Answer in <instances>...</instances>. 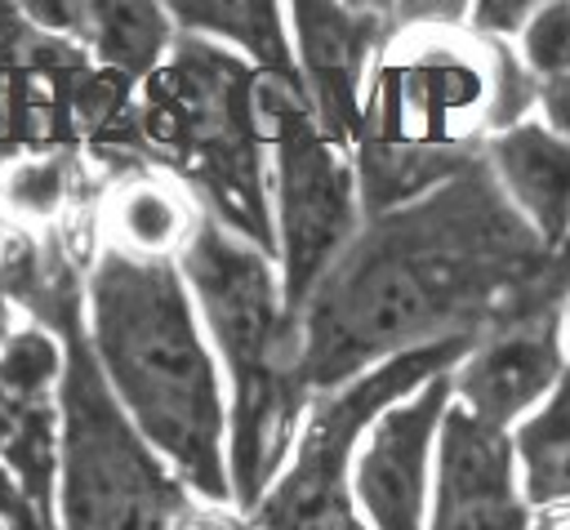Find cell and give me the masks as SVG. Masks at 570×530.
Returning <instances> with one entry per match:
<instances>
[{"label": "cell", "instance_id": "3", "mask_svg": "<svg viewBox=\"0 0 570 530\" xmlns=\"http://www.w3.org/2000/svg\"><path fill=\"white\" fill-rule=\"evenodd\" d=\"M85 330L142 441L196 499L232 508L223 383L178 263L98 245L85 272Z\"/></svg>", "mask_w": 570, "mask_h": 530}, {"label": "cell", "instance_id": "2", "mask_svg": "<svg viewBox=\"0 0 570 530\" xmlns=\"http://www.w3.org/2000/svg\"><path fill=\"white\" fill-rule=\"evenodd\" d=\"M539 80L508 40L468 22L401 27L365 85L352 174L361 218L410 205L485 156V143L530 120Z\"/></svg>", "mask_w": 570, "mask_h": 530}, {"label": "cell", "instance_id": "1", "mask_svg": "<svg viewBox=\"0 0 570 530\" xmlns=\"http://www.w3.org/2000/svg\"><path fill=\"white\" fill-rule=\"evenodd\" d=\"M566 298L552 254L481 156L436 192L361 218L298 307V379L316 401L392 356L476 343Z\"/></svg>", "mask_w": 570, "mask_h": 530}, {"label": "cell", "instance_id": "4", "mask_svg": "<svg viewBox=\"0 0 570 530\" xmlns=\"http://www.w3.org/2000/svg\"><path fill=\"white\" fill-rule=\"evenodd\" d=\"M18 312L45 325L62 347L58 530H240V512L196 499L120 410L89 347L85 267L76 258L49 263Z\"/></svg>", "mask_w": 570, "mask_h": 530}, {"label": "cell", "instance_id": "6", "mask_svg": "<svg viewBox=\"0 0 570 530\" xmlns=\"http://www.w3.org/2000/svg\"><path fill=\"white\" fill-rule=\"evenodd\" d=\"M129 160L169 174L205 218L276 258L258 71L240 53L178 31L134 94Z\"/></svg>", "mask_w": 570, "mask_h": 530}, {"label": "cell", "instance_id": "16", "mask_svg": "<svg viewBox=\"0 0 570 530\" xmlns=\"http://www.w3.org/2000/svg\"><path fill=\"white\" fill-rule=\"evenodd\" d=\"M22 13L53 31V36H67L76 40L98 67L142 85L160 58L169 53L178 27L169 18V4H76V0H62V4H22Z\"/></svg>", "mask_w": 570, "mask_h": 530}, {"label": "cell", "instance_id": "8", "mask_svg": "<svg viewBox=\"0 0 570 530\" xmlns=\"http://www.w3.org/2000/svg\"><path fill=\"white\" fill-rule=\"evenodd\" d=\"M258 125L272 151V227H276V272L289 316L307 303L325 267L361 227L352 156L334 147L303 89L258 76Z\"/></svg>", "mask_w": 570, "mask_h": 530}, {"label": "cell", "instance_id": "26", "mask_svg": "<svg viewBox=\"0 0 570 530\" xmlns=\"http://www.w3.org/2000/svg\"><path fill=\"white\" fill-rule=\"evenodd\" d=\"M552 517H557L561 526H570V508H561V512H552Z\"/></svg>", "mask_w": 570, "mask_h": 530}, {"label": "cell", "instance_id": "10", "mask_svg": "<svg viewBox=\"0 0 570 530\" xmlns=\"http://www.w3.org/2000/svg\"><path fill=\"white\" fill-rule=\"evenodd\" d=\"M454 401L450 370L387 405L356 445L352 499L370 530H428V463Z\"/></svg>", "mask_w": 570, "mask_h": 530}, {"label": "cell", "instance_id": "12", "mask_svg": "<svg viewBox=\"0 0 570 530\" xmlns=\"http://www.w3.org/2000/svg\"><path fill=\"white\" fill-rule=\"evenodd\" d=\"M428 530H534V508L517 481L512 432L481 423L459 401H450L436 432Z\"/></svg>", "mask_w": 570, "mask_h": 530}, {"label": "cell", "instance_id": "7", "mask_svg": "<svg viewBox=\"0 0 570 530\" xmlns=\"http://www.w3.org/2000/svg\"><path fill=\"white\" fill-rule=\"evenodd\" d=\"M468 347V338L432 343L365 370L338 392L316 396L285 468L276 472L267 494L240 517V530H370L352 499V459L361 436L387 405L454 370Z\"/></svg>", "mask_w": 570, "mask_h": 530}, {"label": "cell", "instance_id": "17", "mask_svg": "<svg viewBox=\"0 0 570 530\" xmlns=\"http://www.w3.org/2000/svg\"><path fill=\"white\" fill-rule=\"evenodd\" d=\"M169 18H174L178 31L205 36V40L240 53L258 76L298 85V62H294V45H289V27H285V9L281 4H263V0L169 4Z\"/></svg>", "mask_w": 570, "mask_h": 530}, {"label": "cell", "instance_id": "13", "mask_svg": "<svg viewBox=\"0 0 570 530\" xmlns=\"http://www.w3.org/2000/svg\"><path fill=\"white\" fill-rule=\"evenodd\" d=\"M561 312L566 307H552L476 338L463 352V361L450 370L454 401L481 423H494L503 432L525 414H534L570 370Z\"/></svg>", "mask_w": 570, "mask_h": 530}, {"label": "cell", "instance_id": "22", "mask_svg": "<svg viewBox=\"0 0 570 530\" xmlns=\"http://www.w3.org/2000/svg\"><path fill=\"white\" fill-rule=\"evenodd\" d=\"M534 107L543 111V125H548L557 138L570 143V76H552V80H543Z\"/></svg>", "mask_w": 570, "mask_h": 530}, {"label": "cell", "instance_id": "14", "mask_svg": "<svg viewBox=\"0 0 570 530\" xmlns=\"http://www.w3.org/2000/svg\"><path fill=\"white\" fill-rule=\"evenodd\" d=\"M485 165L543 249L557 254L570 241V143L543 120H521L485 143Z\"/></svg>", "mask_w": 570, "mask_h": 530}, {"label": "cell", "instance_id": "5", "mask_svg": "<svg viewBox=\"0 0 570 530\" xmlns=\"http://www.w3.org/2000/svg\"><path fill=\"white\" fill-rule=\"evenodd\" d=\"M178 272L227 365V481L245 517L285 468L312 392L298 379V316L281 294L276 258L200 214Z\"/></svg>", "mask_w": 570, "mask_h": 530}, {"label": "cell", "instance_id": "11", "mask_svg": "<svg viewBox=\"0 0 570 530\" xmlns=\"http://www.w3.org/2000/svg\"><path fill=\"white\" fill-rule=\"evenodd\" d=\"M58 338L18 321L0 338V472L40 512H53L58 490Z\"/></svg>", "mask_w": 570, "mask_h": 530}, {"label": "cell", "instance_id": "20", "mask_svg": "<svg viewBox=\"0 0 570 530\" xmlns=\"http://www.w3.org/2000/svg\"><path fill=\"white\" fill-rule=\"evenodd\" d=\"M534 4H521V0H485V4H472L468 9V27L476 36H490V40H508V36H521L525 22H530Z\"/></svg>", "mask_w": 570, "mask_h": 530}, {"label": "cell", "instance_id": "18", "mask_svg": "<svg viewBox=\"0 0 570 530\" xmlns=\"http://www.w3.org/2000/svg\"><path fill=\"white\" fill-rule=\"evenodd\" d=\"M512 454H517L521 494L530 508H543V512L570 508V370L561 374L552 396L517 423Z\"/></svg>", "mask_w": 570, "mask_h": 530}, {"label": "cell", "instance_id": "15", "mask_svg": "<svg viewBox=\"0 0 570 530\" xmlns=\"http://www.w3.org/2000/svg\"><path fill=\"white\" fill-rule=\"evenodd\" d=\"M196 223H200V205L169 174H160L151 165L111 174L98 196V209H94L98 245L134 254V258H174L178 263Z\"/></svg>", "mask_w": 570, "mask_h": 530}, {"label": "cell", "instance_id": "27", "mask_svg": "<svg viewBox=\"0 0 570 530\" xmlns=\"http://www.w3.org/2000/svg\"><path fill=\"white\" fill-rule=\"evenodd\" d=\"M0 530H4V526H0Z\"/></svg>", "mask_w": 570, "mask_h": 530}, {"label": "cell", "instance_id": "25", "mask_svg": "<svg viewBox=\"0 0 570 530\" xmlns=\"http://www.w3.org/2000/svg\"><path fill=\"white\" fill-rule=\"evenodd\" d=\"M561 338H566V347H570V298H566V312H561Z\"/></svg>", "mask_w": 570, "mask_h": 530}, {"label": "cell", "instance_id": "23", "mask_svg": "<svg viewBox=\"0 0 570 530\" xmlns=\"http://www.w3.org/2000/svg\"><path fill=\"white\" fill-rule=\"evenodd\" d=\"M552 276H557V285H561V289H570V241L552 254Z\"/></svg>", "mask_w": 570, "mask_h": 530}, {"label": "cell", "instance_id": "21", "mask_svg": "<svg viewBox=\"0 0 570 530\" xmlns=\"http://www.w3.org/2000/svg\"><path fill=\"white\" fill-rule=\"evenodd\" d=\"M0 526L4 530H58L53 512H40L4 472H0Z\"/></svg>", "mask_w": 570, "mask_h": 530}, {"label": "cell", "instance_id": "19", "mask_svg": "<svg viewBox=\"0 0 570 530\" xmlns=\"http://www.w3.org/2000/svg\"><path fill=\"white\" fill-rule=\"evenodd\" d=\"M517 58L539 85L552 76H570V4H534Z\"/></svg>", "mask_w": 570, "mask_h": 530}, {"label": "cell", "instance_id": "9", "mask_svg": "<svg viewBox=\"0 0 570 530\" xmlns=\"http://www.w3.org/2000/svg\"><path fill=\"white\" fill-rule=\"evenodd\" d=\"M289 45L298 62L303 98L321 134L352 156L361 129V102L383 45L396 36L392 4H321L303 0L285 9Z\"/></svg>", "mask_w": 570, "mask_h": 530}, {"label": "cell", "instance_id": "24", "mask_svg": "<svg viewBox=\"0 0 570 530\" xmlns=\"http://www.w3.org/2000/svg\"><path fill=\"white\" fill-rule=\"evenodd\" d=\"M534 530H570V526H561L552 512H543V521H534Z\"/></svg>", "mask_w": 570, "mask_h": 530}]
</instances>
